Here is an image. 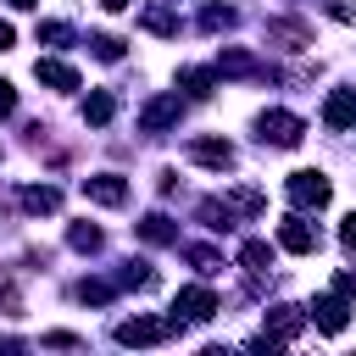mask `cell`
Segmentation results:
<instances>
[{
	"label": "cell",
	"instance_id": "cell-32",
	"mask_svg": "<svg viewBox=\"0 0 356 356\" xmlns=\"http://www.w3.org/2000/svg\"><path fill=\"white\" fill-rule=\"evenodd\" d=\"M6 6H17V11H28V6H33V0H6Z\"/></svg>",
	"mask_w": 356,
	"mask_h": 356
},
{
	"label": "cell",
	"instance_id": "cell-29",
	"mask_svg": "<svg viewBox=\"0 0 356 356\" xmlns=\"http://www.w3.org/2000/svg\"><path fill=\"white\" fill-rule=\"evenodd\" d=\"M6 111H17V95H11V83L0 78V117H6Z\"/></svg>",
	"mask_w": 356,
	"mask_h": 356
},
{
	"label": "cell",
	"instance_id": "cell-5",
	"mask_svg": "<svg viewBox=\"0 0 356 356\" xmlns=\"http://www.w3.org/2000/svg\"><path fill=\"white\" fill-rule=\"evenodd\" d=\"M278 245H284V250H295V256H312V250L323 245V234H317L306 217H284V228H278Z\"/></svg>",
	"mask_w": 356,
	"mask_h": 356
},
{
	"label": "cell",
	"instance_id": "cell-6",
	"mask_svg": "<svg viewBox=\"0 0 356 356\" xmlns=\"http://www.w3.org/2000/svg\"><path fill=\"white\" fill-rule=\"evenodd\" d=\"M172 312H184L189 323H206V317L217 312V295H211L206 284H189V289H178V295H172Z\"/></svg>",
	"mask_w": 356,
	"mask_h": 356
},
{
	"label": "cell",
	"instance_id": "cell-8",
	"mask_svg": "<svg viewBox=\"0 0 356 356\" xmlns=\"http://www.w3.org/2000/svg\"><path fill=\"white\" fill-rule=\"evenodd\" d=\"M323 122L328 128H356V89H334L323 100Z\"/></svg>",
	"mask_w": 356,
	"mask_h": 356
},
{
	"label": "cell",
	"instance_id": "cell-1",
	"mask_svg": "<svg viewBox=\"0 0 356 356\" xmlns=\"http://www.w3.org/2000/svg\"><path fill=\"white\" fill-rule=\"evenodd\" d=\"M300 134H306V122L295 111H261L256 117V139L261 145H284L289 150V145H300Z\"/></svg>",
	"mask_w": 356,
	"mask_h": 356
},
{
	"label": "cell",
	"instance_id": "cell-7",
	"mask_svg": "<svg viewBox=\"0 0 356 356\" xmlns=\"http://www.w3.org/2000/svg\"><path fill=\"white\" fill-rule=\"evenodd\" d=\"M83 195H89L95 206H122V200H128V178H117V172H95V178H83Z\"/></svg>",
	"mask_w": 356,
	"mask_h": 356
},
{
	"label": "cell",
	"instance_id": "cell-24",
	"mask_svg": "<svg viewBox=\"0 0 356 356\" xmlns=\"http://www.w3.org/2000/svg\"><path fill=\"white\" fill-rule=\"evenodd\" d=\"M200 28H234V11L228 6H206L200 11Z\"/></svg>",
	"mask_w": 356,
	"mask_h": 356
},
{
	"label": "cell",
	"instance_id": "cell-15",
	"mask_svg": "<svg viewBox=\"0 0 356 356\" xmlns=\"http://www.w3.org/2000/svg\"><path fill=\"white\" fill-rule=\"evenodd\" d=\"M267 323H273V334H267V339H278V345H284V339H295V334H300L306 312H300V306H273V317H267Z\"/></svg>",
	"mask_w": 356,
	"mask_h": 356
},
{
	"label": "cell",
	"instance_id": "cell-17",
	"mask_svg": "<svg viewBox=\"0 0 356 356\" xmlns=\"http://www.w3.org/2000/svg\"><path fill=\"white\" fill-rule=\"evenodd\" d=\"M56 206H61V195H56L50 184H33V189H22V211L44 217V211H56Z\"/></svg>",
	"mask_w": 356,
	"mask_h": 356
},
{
	"label": "cell",
	"instance_id": "cell-26",
	"mask_svg": "<svg viewBox=\"0 0 356 356\" xmlns=\"http://www.w3.org/2000/svg\"><path fill=\"white\" fill-rule=\"evenodd\" d=\"M189 261H195L200 273H217V267H222V256H217L211 245H195V250H189Z\"/></svg>",
	"mask_w": 356,
	"mask_h": 356
},
{
	"label": "cell",
	"instance_id": "cell-16",
	"mask_svg": "<svg viewBox=\"0 0 356 356\" xmlns=\"http://www.w3.org/2000/svg\"><path fill=\"white\" fill-rule=\"evenodd\" d=\"M111 111H117V100H111L106 89H95V95L83 100V122H89V128H106V122H111Z\"/></svg>",
	"mask_w": 356,
	"mask_h": 356
},
{
	"label": "cell",
	"instance_id": "cell-18",
	"mask_svg": "<svg viewBox=\"0 0 356 356\" xmlns=\"http://www.w3.org/2000/svg\"><path fill=\"white\" fill-rule=\"evenodd\" d=\"M239 261H245L250 273H267V267H273V245H267V239H245V245H239Z\"/></svg>",
	"mask_w": 356,
	"mask_h": 356
},
{
	"label": "cell",
	"instance_id": "cell-30",
	"mask_svg": "<svg viewBox=\"0 0 356 356\" xmlns=\"http://www.w3.org/2000/svg\"><path fill=\"white\" fill-rule=\"evenodd\" d=\"M11 39H17V33H11V22L0 17V50H11Z\"/></svg>",
	"mask_w": 356,
	"mask_h": 356
},
{
	"label": "cell",
	"instance_id": "cell-19",
	"mask_svg": "<svg viewBox=\"0 0 356 356\" xmlns=\"http://www.w3.org/2000/svg\"><path fill=\"white\" fill-rule=\"evenodd\" d=\"M178 83H184L189 95H211V83H217V72H211V67H184V72H178Z\"/></svg>",
	"mask_w": 356,
	"mask_h": 356
},
{
	"label": "cell",
	"instance_id": "cell-25",
	"mask_svg": "<svg viewBox=\"0 0 356 356\" xmlns=\"http://www.w3.org/2000/svg\"><path fill=\"white\" fill-rule=\"evenodd\" d=\"M67 39H72L67 22H39V44H67Z\"/></svg>",
	"mask_w": 356,
	"mask_h": 356
},
{
	"label": "cell",
	"instance_id": "cell-10",
	"mask_svg": "<svg viewBox=\"0 0 356 356\" xmlns=\"http://www.w3.org/2000/svg\"><path fill=\"white\" fill-rule=\"evenodd\" d=\"M312 317H317L323 334H339V328L350 323V306H345V295H323V300L312 306Z\"/></svg>",
	"mask_w": 356,
	"mask_h": 356
},
{
	"label": "cell",
	"instance_id": "cell-9",
	"mask_svg": "<svg viewBox=\"0 0 356 356\" xmlns=\"http://www.w3.org/2000/svg\"><path fill=\"white\" fill-rule=\"evenodd\" d=\"M267 39H278L284 50H306L312 44V28L300 17H278V22H267Z\"/></svg>",
	"mask_w": 356,
	"mask_h": 356
},
{
	"label": "cell",
	"instance_id": "cell-22",
	"mask_svg": "<svg viewBox=\"0 0 356 356\" xmlns=\"http://www.w3.org/2000/svg\"><path fill=\"white\" fill-rule=\"evenodd\" d=\"M145 28H150V33H178V17L161 11V6H150V11H145Z\"/></svg>",
	"mask_w": 356,
	"mask_h": 356
},
{
	"label": "cell",
	"instance_id": "cell-13",
	"mask_svg": "<svg viewBox=\"0 0 356 356\" xmlns=\"http://www.w3.org/2000/svg\"><path fill=\"white\" fill-rule=\"evenodd\" d=\"M189 161H200V167H234V145L228 139H195Z\"/></svg>",
	"mask_w": 356,
	"mask_h": 356
},
{
	"label": "cell",
	"instance_id": "cell-11",
	"mask_svg": "<svg viewBox=\"0 0 356 356\" xmlns=\"http://www.w3.org/2000/svg\"><path fill=\"white\" fill-rule=\"evenodd\" d=\"M217 72H222V78H267V67H261L256 56H245V50H222V56H217Z\"/></svg>",
	"mask_w": 356,
	"mask_h": 356
},
{
	"label": "cell",
	"instance_id": "cell-27",
	"mask_svg": "<svg viewBox=\"0 0 356 356\" xmlns=\"http://www.w3.org/2000/svg\"><path fill=\"white\" fill-rule=\"evenodd\" d=\"M334 295H345V300H356V273H339V278H334Z\"/></svg>",
	"mask_w": 356,
	"mask_h": 356
},
{
	"label": "cell",
	"instance_id": "cell-20",
	"mask_svg": "<svg viewBox=\"0 0 356 356\" xmlns=\"http://www.w3.org/2000/svg\"><path fill=\"white\" fill-rule=\"evenodd\" d=\"M67 245H72V250H100V228H89V222H72Z\"/></svg>",
	"mask_w": 356,
	"mask_h": 356
},
{
	"label": "cell",
	"instance_id": "cell-3",
	"mask_svg": "<svg viewBox=\"0 0 356 356\" xmlns=\"http://www.w3.org/2000/svg\"><path fill=\"white\" fill-rule=\"evenodd\" d=\"M284 189H289V200H295V206H312V211H317V206H328V178H323V172H289V184H284Z\"/></svg>",
	"mask_w": 356,
	"mask_h": 356
},
{
	"label": "cell",
	"instance_id": "cell-31",
	"mask_svg": "<svg viewBox=\"0 0 356 356\" xmlns=\"http://www.w3.org/2000/svg\"><path fill=\"white\" fill-rule=\"evenodd\" d=\"M100 6H106V11H128L134 0H100Z\"/></svg>",
	"mask_w": 356,
	"mask_h": 356
},
{
	"label": "cell",
	"instance_id": "cell-28",
	"mask_svg": "<svg viewBox=\"0 0 356 356\" xmlns=\"http://www.w3.org/2000/svg\"><path fill=\"white\" fill-rule=\"evenodd\" d=\"M339 239H345V250H356V211L345 217V228H339Z\"/></svg>",
	"mask_w": 356,
	"mask_h": 356
},
{
	"label": "cell",
	"instance_id": "cell-2",
	"mask_svg": "<svg viewBox=\"0 0 356 356\" xmlns=\"http://www.w3.org/2000/svg\"><path fill=\"white\" fill-rule=\"evenodd\" d=\"M172 328H178V317H128V323H117V339L122 345H161Z\"/></svg>",
	"mask_w": 356,
	"mask_h": 356
},
{
	"label": "cell",
	"instance_id": "cell-14",
	"mask_svg": "<svg viewBox=\"0 0 356 356\" xmlns=\"http://www.w3.org/2000/svg\"><path fill=\"white\" fill-rule=\"evenodd\" d=\"M139 239H145V245H178V222L161 217V211H150V217L139 222Z\"/></svg>",
	"mask_w": 356,
	"mask_h": 356
},
{
	"label": "cell",
	"instance_id": "cell-4",
	"mask_svg": "<svg viewBox=\"0 0 356 356\" xmlns=\"http://www.w3.org/2000/svg\"><path fill=\"white\" fill-rule=\"evenodd\" d=\"M178 117H184V100H178V95H156V100L139 111V128H145V134H161V128H172Z\"/></svg>",
	"mask_w": 356,
	"mask_h": 356
},
{
	"label": "cell",
	"instance_id": "cell-23",
	"mask_svg": "<svg viewBox=\"0 0 356 356\" xmlns=\"http://www.w3.org/2000/svg\"><path fill=\"white\" fill-rule=\"evenodd\" d=\"M89 44H95V56H100V61H122V39H111V33H95Z\"/></svg>",
	"mask_w": 356,
	"mask_h": 356
},
{
	"label": "cell",
	"instance_id": "cell-21",
	"mask_svg": "<svg viewBox=\"0 0 356 356\" xmlns=\"http://www.w3.org/2000/svg\"><path fill=\"white\" fill-rule=\"evenodd\" d=\"M78 300H89V306H106V300H111V284H106V278H83V284H78Z\"/></svg>",
	"mask_w": 356,
	"mask_h": 356
},
{
	"label": "cell",
	"instance_id": "cell-12",
	"mask_svg": "<svg viewBox=\"0 0 356 356\" xmlns=\"http://www.w3.org/2000/svg\"><path fill=\"white\" fill-rule=\"evenodd\" d=\"M33 78L50 83V89H78V72H72L67 61H56V56H39V61H33Z\"/></svg>",
	"mask_w": 356,
	"mask_h": 356
}]
</instances>
